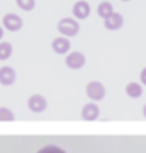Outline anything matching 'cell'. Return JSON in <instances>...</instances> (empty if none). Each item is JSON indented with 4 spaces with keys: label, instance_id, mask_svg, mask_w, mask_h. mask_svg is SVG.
<instances>
[{
    "label": "cell",
    "instance_id": "obj_7",
    "mask_svg": "<svg viewBox=\"0 0 146 153\" xmlns=\"http://www.w3.org/2000/svg\"><path fill=\"white\" fill-rule=\"evenodd\" d=\"M91 12V7L88 2H84V0H77L76 4H74V7H72V14L76 19H86Z\"/></svg>",
    "mask_w": 146,
    "mask_h": 153
},
{
    "label": "cell",
    "instance_id": "obj_9",
    "mask_svg": "<svg viewBox=\"0 0 146 153\" xmlns=\"http://www.w3.org/2000/svg\"><path fill=\"white\" fill-rule=\"evenodd\" d=\"M28 107L31 112H36V114H40L47 108V100L42 97V95H33V97L28 100Z\"/></svg>",
    "mask_w": 146,
    "mask_h": 153
},
{
    "label": "cell",
    "instance_id": "obj_12",
    "mask_svg": "<svg viewBox=\"0 0 146 153\" xmlns=\"http://www.w3.org/2000/svg\"><path fill=\"white\" fill-rule=\"evenodd\" d=\"M125 93H127V97H131V98H139L143 95V86L139 83H129L125 86Z\"/></svg>",
    "mask_w": 146,
    "mask_h": 153
},
{
    "label": "cell",
    "instance_id": "obj_15",
    "mask_svg": "<svg viewBox=\"0 0 146 153\" xmlns=\"http://www.w3.org/2000/svg\"><path fill=\"white\" fill-rule=\"evenodd\" d=\"M0 120H14V114L7 107H0Z\"/></svg>",
    "mask_w": 146,
    "mask_h": 153
},
{
    "label": "cell",
    "instance_id": "obj_19",
    "mask_svg": "<svg viewBox=\"0 0 146 153\" xmlns=\"http://www.w3.org/2000/svg\"><path fill=\"white\" fill-rule=\"evenodd\" d=\"M143 114H145V117H146V105H145V108H143Z\"/></svg>",
    "mask_w": 146,
    "mask_h": 153
},
{
    "label": "cell",
    "instance_id": "obj_10",
    "mask_svg": "<svg viewBox=\"0 0 146 153\" xmlns=\"http://www.w3.org/2000/svg\"><path fill=\"white\" fill-rule=\"evenodd\" d=\"M100 115V108L96 103H86L83 107V119L84 120H95Z\"/></svg>",
    "mask_w": 146,
    "mask_h": 153
},
{
    "label": "cell",
    "instance_id": "obj_16",
    "mask_svg": "<svg viewBox=\"0 0 146 153\" xmlns=\"http://www.w3.org/2000/svg\"><path fill=\"white\" fill-rule=\"evenodd\" d=\"M38 153H65V152H64L62 148H59V146H45Z\"/></svg>",
    "mask_w": 146,
    "mask_h": 153
},
{
    "label": "cell",
    "instance_id": "obj_13",
    "mask_svg": "<svg viewBox=\"0 0 146 153\" xmlns=\"http://www.w3.org/2000/svg\"><path fill=\"white\" fill-rule=\"evenodd\" d=\"M12 55V45L9 42H0V60H7Z\"/></svg>",
    "mask_w": 146,
    "mask_h": 153
},
{
    "label": "cell",
    "instance_id": "obj_11",
    "mask_svg": "<svg viewBox=\"0 0 146 153\" xmlns=\"http://www.w3.org/2000/svg\"><path fill=\"white\" fill-rule=\"evenodd\" d=\"M98 16L102 17V19H107L108 16L113 14V7H112L110 2H107V0H103V2H100V5H98Z\"/></svg>",
    "mask_w": 146,
    "mask_h": 153
},
{
    "label": "cell",
    "instance_id": "obj_20",
    "mask_svg": "<svg viewBox=\"0 0 146 153\" xmlns=\"http://www.w3.org/2000/svg\"><path fill=\"white\" fill-rule=\"evenodd\" d=\"M122 2H129V0H122Z\"/></svg>",
    "mask_w": 146,
    "mask_h": 153
},
{
    "label": "cell",
    "instance_id": "obj_8",
    "mask_svg": "<svg viewBox=\"0 0 146 153\" xmlns=\"http://www.w3.org/2000/svg\"><path fill=\"white\" fill-rule=\"evenodd\" d=\"M52 48H53V52L59 53V55L69 53V50H70L69 38H65V36H59V38H55V40L52 42Z\"/></svg>",
    "mask_w": 146,
    "mask_h": 153
},
{
    "label": "cell",
    "instance_id": "obj_17",
    "mask_svg": "<svg viewBox=\"0 0 146 153\" xmlns=\"http://www.w3.org/2000/svg\"><path fill=\"white\" fill-rule=\"evenodd\" d=\"M141 83L146 84V67H145L143 71H141Z\"/></svg>",
    "mask_w": 146,
    "mask_h": 153
},
{
    "label": "cell",
    "instance_id": "obj_2",
    "mask_svg": "<svg viewBox=\"0 0 146 153\" xmlns=\"http://www.w3.org/2000/svg\"><path fill=\"white\" fill-rule=\"evenodd\" d=\"M84 64H86V57H84L81 52H70V53H67V57H65V65L72 71L83 69Z\"/></svg>",
    "mask_w": 146,
    "mask_h": 153
},
{
    "label": "cell",
    "instance_id": "obj_1",
    "mask_svg": "<svg viewBox=\"0 0 146 153\" xmlns=\"http://www.w3.org/2000/svg\"><path fill=\"white\" fill-rule=\"evenodd\" d=\"M57 29L62 33V36L69 38V36H76L79 33V22H77L76 17H64L59 21L57 24Z\"/></svg>",
    "mask_w": 146,
    "mask_h": 153
},
{
    "label": "cell",
    "instance_id": "obj_5",
    "mask_svg": "<svg viewBox=\"0 0 146 153\" xmlns=\"http://www.w3.org/2000/svg\"><path fill=\"white\" fill-rule=\"evenodd\" d=\"M2 22H4L5 29H9V31H19L22 28V19L17 14H5Z\"/></svg>",
    "mask_w": 146,
    "mask_h": 153
},
{
    "label": "cell",
    "instance_id": "obj_3",
    "mask_svg": "<svg viewBox=\"0 0 146 153\" xmlns=\"http://www.w3.org/2000/svg\"><path fill=\"white\" fill-rule=\"evenodd\" d=\"M86 95L91 98V100H103L105 97V86L102 83H98V81H91V83L86 84Z\"/></svg>",
    "mask_w": 146,
    "mask_h": 153
},
{
    "label": "cell",
    "instance_id": "obj_14",
    "mask_svg": "<svg viewBox=\"0 0 146 153\" xmlns=\"http://www.w3.org/2000/svg\"><path fill=\"white\" fill-rule=\"evenodd\" d=\"M16 4L22 9V10H33L36 5L35 0H16Z\"/></svg>",
    "mask_w": 146,
    "mask_h": 153
},
{
    "label": "cell",
    "instance_id": "obj_6",
    "mask_svg": "<svg viewBox=\"0 0 146 153\" xmlns=\"http://www.w3.org/2000/svg\"><path fill=\"white\" fill-rule=\"evenodd\" d=\"M16 81V71L10 65H2L0 67V84L4 86H12Z\"/></svg>",
    "mask_w": 146,
    "mask_h": 153
},
{
    "label": "cell",
    "instance_id": "obj_4",
    "mask_svg": "<svg viewBox=\"0 0 146 153\" xmlns=\"http://www.w3.org/2000/svg\"><path fill=\"white\" fill-rule=\"evenodd\" d=\"M103 22H105V28L108 31H117V29H120L124 26V16L119 14V12H113L107 19H103Z\"/></svg>",
    "mask_w": 146,
    "mask_h": 153
},
{
    "label": "cell",
    "instance_id": "obj_18",
    "mask_svg": "<svg viewBox=\"0 0 146 153\" xmlns=\"http://www.w3.org/2000/svg\"><path fill=\"white\" fill-rule=\"evenodd\" d=\"M2 38H4V29H2V26H0V42H2Z\"/></svg>",
    "mask_w": 146,
    "mask_h": 153
}]
</instances>
